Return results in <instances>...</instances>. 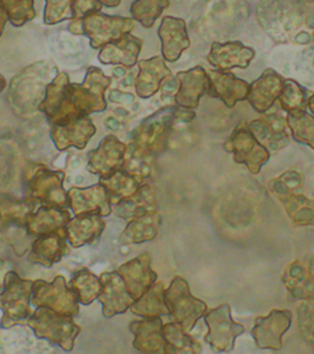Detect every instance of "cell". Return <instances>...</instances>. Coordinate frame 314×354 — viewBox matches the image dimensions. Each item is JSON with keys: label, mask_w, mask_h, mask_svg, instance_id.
Masks as SVG:
<instances>
[{"label": "cell", "mask_w": 314, "mask_h": 354, "mask_svg": "<svg viewBox=\"0 0 314 354\" xmlns=\"http://www.w3.org/2000/svg\"><path fill=\"white\" fill-rule=\"evenodd\" d=\"M6 77H3L1 74H0V94L6 90Z\"/></svg>", "instance_id": "obj_51"}, {"label": "cell", "mask_w": 314, "mask_h": 354, "mask_svg": "<svg viewBox=\"0 0 314 354\" xmlns=\"http://www.w3.org/2000/svg\"><path fill=\"white\" fill-rule=\"evenodd\" d=\"M248 126L258 142L273 153L284 149L290 143L286 118L276 112L254 120Z\"/></svg>", "instance_id": "obj_19"}, {"label": "cell", "mask_w": 314, "mask_h": 354, "mask_svg": "<svg viewBox=\"0 0 314 354\" xmlns=\"http://www.w3.org/2000/svg\"><path fill=\"white\" fill-rule=\"evenodd\" d=\"M64 172L53 171L46 166L39 165L28 176V198L35 203L39 202L42 205H50L66 209L70 207L69 196L64 189Z\"/></svg>", "instance_id": "obj_9"}, {"label": "cell", "mask_w": 314, "mask_h": 354, "mask_svg": "<svg viewBox=\"0 0 314 354\" xmlns=\"http://www.w3.org/2000/svg\"><path fill=\"white\" fill-rule=\"evenodd\" d=\"M157 196L154 188L150 185H141L135 194L115 205V213L121 219L132 221L137 216L157 212Z\"/></svg>", "instance_id": "obj_30"}, {"label": "cell", "mask_w": 314, "mask_h": 354, "mask_svg": "<svg viewBox=\"0 0 314 354\" xmlns=\"http://www.w3.org/2000/svg\"><path fill=\"white\" fill-rule=\"evenodd\" d=\"M99 1L106 8H117L121 4V0H99Z\"/></svg>", "instance_id": "obj_50"}, {"label": "cell", "mask_w": 314, "mask_h": 354, "mask_svg": "<svg viewBox=\"0 0 314 354\" xmlns=\"http://www.w3.org/2000/svg\"><path fill=\"white\" fill-rule=\"evenodd\" d=\"M195 118L194 110L172 106L156 111L145 118L132 132L130 143L148 154L159 156L168 143L175 122H190Z\"/></svg>", "instance_id": "obj_3"}, {"label": "cell", "mask_w": 314, "mask_h": 354, "mask_svg": "<svg viewBox=\"0 0 314 354\" xmlns=\"http://www.w3.org/2000/svg\"><path fill=\"white\" fill-rule=\"evenodd\" d=\"M102 4L99 0H74V10L75 17L74 20H80L91 12L99 11L102 9Z\"/></svg>", "instance_id": "obj_47"}, {"label": "cell", "mask_w": 314, "mask_h": 354, "mask_svg": "<svg viewBox=\"0 0 314 354\" xmlns=\"http://www.w3.org/2000/svg\"><path fill=\"white\" fill-rule=\"evenodd\" d=\"M9 21L15 28H21L36 17L35 0H3Z\"/></svg>", "instance_id": "obj_44"}, {"label": "cell", "mask_w": 314, "mask_h": 354, "mask_svg": "<svg viewBox=\"0 0 314 354\" xmlns=\"http://www.w3.org/2000/svg\"><path fill=\"white\" fill-rule=\"evenodd\" d=\"M178 90L175 101L177 106L195 110L198 109L200 99L208 94L210 88V77L202 66H194L186 72L177 74Z\"/></svg>", "instance_id": "obj_16"}, {"label": "cell", "mask_w": 314, "mask_h": 354, "mask_svg": "<svg viewBox=\"0 0 314 354\" xmlns=\"http://www.w3.org/2000/svg\"><path fill=\"white\" fill-rule=\"evenodd\" d=\"M69 286L77 292L80 304L86 306L99 299L102 292L101 279L88 268H81L80 271L75 272Z\"/></svg>", "instance_id": "obj_40"}, {"label": "cell", "mask_w": 314, "mask_h": 354, "mask_svg": "<svg viewBox=\"0 0 314 354\" xmlns=\"http://www.w3.org/2000/svg\"><path fill=\"white\" fill-rule=\"evenodd\" d=\"M0 221H1V213H0Z\"/></svg>", "instance_id": "obj_54"}, {"label": "cell", "mask_w": 314, "mask_h": 354, "mask_svg": "<svg viewBox=\"0 0 314 354\" xmlns=\"http://www.w3.org/2000/svg\"><path fill=\"white\" fill-rule=\"evenodd\" d=\"M162 327L161 317H144V320L133 321L129 328L134 335V348L143 353H165Z\"/></svg>", "instance_id": "obj_26"}, {"label": "cell", "mask_w": 314, "mask_h": 354, "mask_svg": "<svg viewBox=\"0 0 314 354\" xmlns=\"http://www.w3.org/2000/svg\"><path fill=\"white\" fill-rule=\"evenodd\" d=\"M70 221L72 216L68 210L50 205H41L36 212L28 214L25 229L28 236L37 238L41 235L66 230Z\"/></svg>", "instance_id": "obj_24"}, {"label": "cell", "mask_w": 314, "mask_h": 354, "mask_svg": "<svg viewBox=\"0 0 314 354\" xmlns=\"http://www.w3.org/2000/svg\"><path fill=\"white\" fill-rule=\"evenodd\" d=\"M68 196L75 216L99 213L102 216H108L112 213V202L102 183L86 188H70Z\"/></svg>", "instance_id": "obj_18"}, {"label": "cell", "mask_w": 314, "mask_h": 354, "mask_svg": "<svg viewBox=\"0 0 314 354\" xmlns=\"http://www.w3.org/2000/svg\"><path fill=\"white\" fill-rule=\"evenodd\" d=\"M96 131L92 120L84 116L63 126H53L50 129V138L58 150H66L72 147L84 149L96 134Z\"/></svg>", "instance_id": "obj_21"}, {"label": "cell", "mask_w": 314, "mask_h": 354, "mask_svg": "<svg viewBox=\"0 0 314 354\" xmlns=\"http://www.w3.org/2000/svg\"><path fill=\"white\" fill-rule=\"evenodd\" d=\"M285 79L274 69H265L255 82L249 85L248 97L251 106L254 111L265 113L271 110L279 100L284 88Z\"/></svg>", "instance_id": "obj_20"}, {"label": "cell", "mask_w": 314, "mask_h": 354, "mask_svg": "<svg viewBox=\"0 0 314 354\" xmlns=\"http://www.w3.org/2000/svg\"><path fill=\"white\" fill-rule=\"evenodd\" d=\"M210 88L208 95L214 99H220L228 109L248 97L249 84L230 72H211Z\"/></svg>", "instance_id": "obj_23"}, {"label": "cell", "mask_w": 314, "mask_h": 354, "mask_svg": "<svg viewBox=\"0 0 314 354\" xmlns=\"http://www.w3.org/2000/svg\"><path fill=\"white\" fill-rule=\"evenodd\" d=\"M159 37L162 47V57L165 61L171 63L178 61L183 52L190 46L187 25L179 17H164L159 28Z\"/></svg>", "instance_id": "obj_22"}, {"label": "cell", "mask_w": 314, "mask_h": 354, "mask_svg": "<svg viewBox=\"0 0 314 354\" xmlns=\"http://www.w3.org/2000/svg\"><path fill=\"white\" fill-rule=\"evenodd\" d=\"M138 66L135 90L141 99H150L154 96L160 90L162 82L172 77L171 69L166 66L165 58L162 55L139 61Z\"/></svg>", "instance_id": "obj_25"}, {"label": "cell", "mask_w": 314, "mask_h": 354, "mask_svg": "<svg viewBox=\"0 0 314 354\" xmlns=\"http://www.w3.org/2000/svg\"><path fill=\"white\" fill-rule=\"evenodd\" d=\"M69 252L66 230L35 238L28 260L33 263L52 267Z\"/></svg>", "instance_id": "obj_27"}, {"label": "cell", "mask_w": 314, "mask_h": 354, "mask_svg": "<svg viewBox=\"0 0 314 354\" xmlns=\"http://www.w3.org/2000/svg\"><path fill=\"white\" fill-rule=\"evenodd\" d=\"M123 170H126L133 176L138 177L141 181L151 178L156 170V156L148 154L132 143H129L124 156Z\"/></svg>", "instance_id": "obj_38"}, {"label": "cell", "mask_w": 314, "mask_h": 354, "mask_svg": "<svg viewBox=\"0 0 314 354\" xmlns=\"http://www.w3.org/2000/svg\"><path fill=\"white\" fill-rule=\"evenodd\" d=\"M162 224V216L157 212L137 216L129 221L127 227L121 232V243H143L154 240Z\"/></svg>", "instance_id": "obj_31"}, {"label": "cell", "mask_w": 314, "mask_h": 354, "mask_svg": "<svg viewBox=\"0 0 314 354\" xmlns=\"http://www.w3.org/2000/svg\"><path fill=\"white\" fill-rule=\"evenodd\" d=\"M254 57L255 50L252 47L244 46L241 41H227L211 44L208 62L217 72H228L233 68H248Z\"/></svg>", "instance_id": "obj_15"}, {"label": "cell", "mask_w": 314, "mask_h": 354, "mask_svg": "<svg viewBox=\"0 0 314 354\" xmlns=\"http://www.w3.org/2000/svg\"><path fill=\"white\" fill-rule=\"evenodd\" d=\"M291 321L290 310H273L268 316L257 317L252 330L255 344L263 349H282V336L291 326Z\"/></svg>", "instance_id": "obj_12"}, {"label": "cell", "mask_w": 314, "mask_h": 354, "mask_svg": "<svg viewBox=\"0 0 314 354\" xmlns=\"http://www.w3.org/2000/svg\"><path fill=\"white\" fill-rule=\"evenodd\" d=\"M286 122L295 140L314 149V117L306 111L293 112L287 113Z\"/></svg>", "instance_id": "obj_43"}, {"label": "cell", "mask_w": 314, "mask_h": 354, "mask_svg": "<svg viewBox=\"0 0 314 354\" xmlns=\"http://www.w3.org/2000/svg\"><path fill=\"white\" fill-rule=\"evenodd\" d=\"M6 262L0 260V289H1V288H4V282H6V273L4 272V268H6Z\"/></svg>", "instance_id": "obj_49"}, {"label": "cell", "mask_w": 314, "mask_h": 354, "mask_svg": "<svg viewBox=\"0 0 314 354\" xmlns=\"http://www.w3.org/2000/svg\"><path fill=\"white\" fill-rule=\"evenodd\" d=\"M28 326L32 328L36 337L47 339L52 344L59 346L70 352L75 346L80 326L72 320V316L61 315L53 310L37 308L28 317Z\"/></svg>", "instance_id": "obj_5"}, {"label": "cell", "mask_w": 314, "mask_h": 354, "mask_svg": "<svg viewBox=\"0 0 314 354\" xmlns=\"http://www.w3.org/2000/svg\"><path fill=\"white\" fill-rule=\"evenodd\" d=\"M280 201L295 225L314 227V199L291 194L282 197Z\"/></svg>", "instance_id": "obj_39"}, {"label": "cell", "mask_w": 314, "mask_h": 354, "mask_svg": "<svg viewBox=\"0 0 314 354\" xmlns=\"http://www.w3.org/2000/svg\"><path fill=\"white\" fill-rule=\"evenodd\" d=\"M141 48L143 41L128 33L123 39L102 47L99 53V61L106 66L121 64L126 68H133L138 63Z\"/></svg>", "instance_id": "obj_29"}, {"label": "cell", "mask_w": 314, "mask_h": 354, "mask_svg": "<svg viewBox=\"0 0 314 354\" xmlns=\"http://www.w3.org/2000/svg\"><path fill=\"white\" fill-rule=\"evenodd\" d=\"M205 324L209 328L205 342L214 352H230L235 347L236 338L244 332V327L232 320L231 308L222 304L205 313Z\"/></svg>", "instance_id": "obj_11"}, {"label": "cell", "mask_w": 314, "mask_h": 354, "mask_svg": "<svg viewBox=\"0 0 314 354\" xmlns=\"http://www.w3.org/2000/svg\"><path fill=\"white\" fill-rule=\"evenodd\" d=\"M74 0H46L43 22L46 25H55L64 20H74Z\"/></svg>", "instance_id": "obj_45"}, {"label": "cell", "mask_w": 314, "mask_h": 354, "mask_svg": "<svg viewBox=\"0 0 314 354\" xmlns=\"http://www.w3.org/2000/svg\"><path fill=\"white\" fill-rule=\"evenodd\" d=\"M308 272L309 274H311V277H312V279H313L314 282V259L313 260L311 261V263H309Z\"/></svg>", "instance_id": "obj_53"}, {"label": "cell", "mask_w": 314, "mask_h": 354, "mask_svg": "<svg viewBox=\"0 0 314 354\" xmlns=\"http://www.w3.org/2000/svg\"><path fill=\"white\" fill-rule=\"evenodd\" d=\"M106 227L104 218L99 213H88L75 216L66 227V238L72 248H81L94 243L101 236Z\"/></svg>", "instance_id": "obj_28"}, {"label": "cell", "mask_w": 314, "mask_h": 354, "mask_svg": "<svg viewBox=\"0 0 314 354\" xmlns=\"http://www.w3.org/2000/svg\"><path fill=\"white\" fill-rule=\"evenodd\" d=\"M224 147L227 153L233 154L235 162L247 166L254 175L259 174L263 165L271 158L269 150L258 142L248 124L244 122L238 124Z\"/></svg>", "instance_id": "obj_10"}, {"label": "cell", "mask_w": 314, "mask_h": 354, "mask_svg": "<svg viewBox=\"0 0 314 354\" xmlns=\"http://www.w3.org/2000/svg\"><path fill=\"white\" fill-rule=\"evenodd\" d=\"M165 292V286L162 283H156L148 292H145L140 298L137 299L129 310L133 314L141 317H161L170 315V311L166 305Z\"/></svg>", "instance_id": "obj_34"}, {"label": "cell", "mask_w": 314, "mask_h": 354, "mask_svg": "<svg viewBox=\"0 0 314 354\" xmlns=\"http://www.w3.org/2000/svg\"><path fill=\"white\" fill-rule=\"evenodd\" d=\"M112 80L97 66H90L84 83H70L66 73L48 85L39 111L52 126H63L80 117L102 112L107 109L105 93Z\"/></svg>", "instance_id": "obj_1"}, {"label": "cell", "mask_w": 314, "mask_h": 354, "mask_svg": "<svg viewBox=\"0 0 314 354\" xmlns=\"http://www.w3.org/2000/svg\"><path fill=\"white\" fill-rule=\"evenodd\" d=\"M135 26V20L130 17L107 15L95 11L80 20H72L69 30L75 35H83L90 39L94 50H101L106 44L116 42L130 33Z\"/></svg>", "instance_id": "obj_4"}, {"label": "cell", "mask_w": 314, "mask_h": 354, "mask_svg": "<svg viewBox=\"0 0 314 354\" xmlns=\"http://www.w3.org/2000/svg\"><path fill=\"white\" fill-rule=\"evenodd\" d=\"M33 283L22 279L17 272L6 273L4 290L0 293V310L3 311L1 326L9 328L31 315L30 301L32 298Z\"/></svg>", "instance_id": "obj_7"}, {"label": "cell", "mask_w": 314, "mask_h": 354, "mask_svg": "<svg viewBox=\"0 0 314 354\" xmlns=\"http://www.w3.org/2000/svg\"><path fill=\"white\" fill-rule=\"evenodd\" d=\"M165 337V353H200L202 347L197 341L188 335L178 322H170L162 327Z\"/></svg>", "instance_id": "obj_37"}, {"label": "cell", "mask_w": 314, "mask_h": 354, "mask_svg": "<svg viewBox=\"0 0 314 354\" xmlns=\"http://www.w3.org/2000/svg\"><path fill=\"white\" fill-rule=\"evenodd\" d=\"M8 21H9V17H8L6 6H4L3 0H0V37L4 32V28H6V22Z\"/></svg>", "instance_id": "obj_48"}, {"label": "cell", "mask_w": 314, "mask_h": 354, "mask_svg": "<svg viewBox=\"0 0 314 354\" xmlns=\"http://www.w3.org/2000/svg\"><path fill=\"white\" fill-rule=\"evenodd\" d=\"M313 339H314V330H313Z\"/></svg>", "instance_id": "obj_55"}, {"label": "cell", "mask_w": 314, "mask_h": 354, "mask_svg": "<svg viewBox=\"0 0 314 354\" xmlns=\"http://www.w3.org/2000/svg\"><path fill=\"white\" fill-rule=\"evenodd\" d=\"M302 176L296 171H287L282 174V176L276 180H273L269 183V188L271 192L277 196V198L280 199L285 197L287 194H291L302 186Z\"/></svg>", "instance_id": "obj_46"}, {"label": "cell", "mask_w": 314, "mask_h": 354, "mask_svg": "<svg viewBox=\"0 0 314 354\" xmlns=\"http://www.w3.org/2000/svg\"><path fill=\"white\" fill-rule=\"evenodd\" d=\"M308 107L311 112H312V115L314 116V95H312V96L309 97Z\"/></svg>", "instance_id": "obj_52"}, {"label": "cell", "mask_w": 314, "mask_h": 354, "mask_svg": "<svg viewBox=\"0 0 314 354\" xmlns=\"http://www.w3.org/2000/svg\"><path fill=\"white\" fill-rule=\"evenodd\" d=\"M102 292L99 294V303L102 304V313L107 319L123 314L130 309L135 301L128 292L123 277L118 272H106L101 277Z\"/></svg>", "instance_id": "obj_14"}, {"label": "cell", "mask_w": 314, "mask_h": 354, "mask_svg": "<svg viewBox=\"0 0 314 354\" xmlns=\"http://www.w3.org/2000/svg\"><path fill=\"white\" fill-rule=\"evenodd\" d=\"M117 272L123 277L128 292L134 300L148 292L157 279L156 272L151 268V257L148 252L139 254L138 257L121 265Z\"/></svg>", "instance_id": "obj_17"}, {"label": "cell", "mask_w": 314, "mask_h": 354, "mask_svg": "<svg viewBox=\"0 0 314 354\" xmlns=\"http://www.w3.org/2000/svg\"><path fill=\"white\" fill-rule=\"evenodd\" d=\"M58 74V66L53 62L41 61L23 68L12 77L9 99L17 115L32 116L39 111L48 85Z\"/></svg>", "instance_id": "obj_2"}, {"label": "cell", "mask_w": 314, "mask_h": 354, "mask_svg": "<svg viewBox=\"0 0 314 354\" xmlns=\"http://www.w3.org/2000/svg\"><path fill=\"white\" fill-rule=\"evenodd\" d=\"M170 4V0H135L130 6V14L141 26L151 28Z\"/></svg>", "instance_id": "obj_41"}, {"label": "cell", "mask_w": 314, "mask_h": 354, "mask_svg": "<svg viewBox=\"0 0 314 354\" xmlns=\"http://www.w3.org/2000/svg\"><path fill=\"white\" fill-rule=\"evenodd\" d=\"M19 150L14 140L0 137V191L14 185L19 176Z\"/></svg>", "instance_id": "obj_36"}, {"label": "cell", "mask_w": 314, "mask_h": 354, "mask_svg": "<svg viewBox=\"0 0 314 354\" xmlns=\"http://www.w3.org/2000/svg\"><path fill=\"white\" fill-rule=\"evenodd\" d=\"M165 301L173 321L187 332L192 331L208 311V305L190 293L189 284L182 277H176L166 289Z\"/></svg>", "instance_id": "obj_6"}, {"label": "cell", "mask_w": 314, "mask_h": 354, "mask_svg": "<svg viewBox=\"0 0 314 354\" xmlns=\"http://www.w3.org/2000/svg\"><path fill=\"white\" fill-rule=\"evenodd\" d=\"M99 183H102L107 189L112 205H117L121 199L135 194L143 185V181L121 169L108 176L99 177Z\"/></svg>", "instance_id": "obj_35"}, {"label": "cell", "mask_w": 314, "mask_h": 354, "mask_svg": "<svg viewBox=\"0 0 314 354\" xmlns=\"http://www.w3.org/2000/svg\"><path fill=\"white\" fill-rule=\"evenodd\" d=\"M127 145L110 134L99 143L97 149L88 153V170L101 177L108 176L123 169Z\"/></svg>", "instance_id": "obj_13"}, {"label": "cell", "mask_w": 314, "mask_h": 354, "mask_svg": "<svg viewBox=\"0 0 314 354\" xmlns=\"http://www.w3.org/2000/svg\"><path fill=\"white\" fill-rule=\"evenodd\" d=\"M282 282L293 299L304 301L314 298L313 279L300 261H293L286 266L282 274Z\"/></svg>", "instance_id": "obj_32"}, {"label": "cell", "mask_w": 314, "mask_h": 354, "mask_svg": "<svg viewBox=\"0 0 314 354\" xmlns=\"http://www.w3.org/2000/svg\"><path fill=\"white\" fill-rule=\"evenodd\" d=\"M31 303L36 308H46L59 313L61 315L75 316L79 314V297L66 278L57 276L53 282L36 281L33 283Z\"/></svg>", "instance_id": "obj_8"}, {"label": "cell", "mask_w": 314, "mask_h": 354, "mask_svg": "<svg viewBox=\"0 0 314 354\" xmlns=\"http://www.w3.org/2000/svg\"><path fill=\"white\" fill-rule=\"evenodd\" d=\"M309 95L308 90L302 88L297 82L293 79H285L279 101L282 110L286 111L287 113L301 112L306 111V107L308 106Z\"/></svg>", "instance_id": "obj_42"}, {"label": "cell", "mask_w": 314, "mask_h": 354, "mask_svg": "<svg viewBox=\"0 0 314 354\" xmlns=\"http://www.w3.org/2000/svg\"><path fill=\"white\" fill-rule=\"evenodd\" d=\"M36 203L31 199H20L11 194H0V213L3 227H25L28 214Z\"/></svg>", "instance_id": "obj_33"}]
</instances>
